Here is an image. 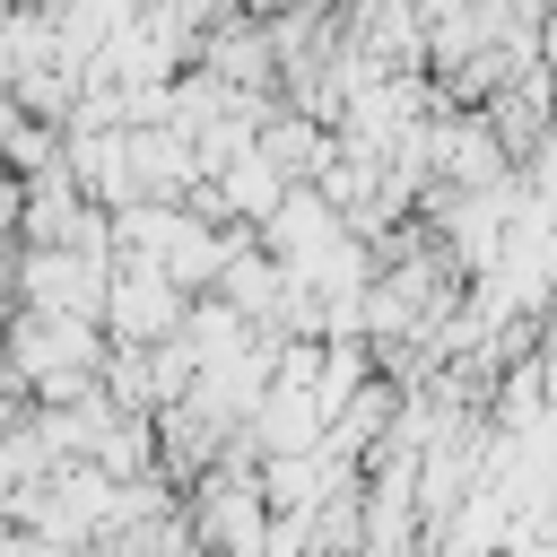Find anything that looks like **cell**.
<instances>
[{"mask_svg": "<svg viewBox=\"0 0 557 557\" xmlns=\"http://www.w3.org/2000/svg\"><path fill=\"white\" fill-rule=\"evenodd\" d=\"M9 9H70V0H9Z\"/></svg>", "mask_w": 557, "mask_h": 557, "instance_id": "cell-6", "label": "cell"}, {"mask_svg": "<svg viewBox=\"0 0 557 557\" xmlns=\"http://www.w3.org/2000/svg\"><path fill=\"white\" fill-rule=\"evenodd\" d=\"M183 322H191V287H183L165 261L122 252V261H113V296H104V331H113V339H174Z\"/></svg>", "mask_w": 557, "mask_h": 557, "instance_id": "cell-3", "label": "cell"}, {"mask_svg": "<svg viewBox=\"0 0 557 557\" xmlns=\"http://www.w3.org/2000/svg\"><path fill=\"white\" fill-rule=\"evenodd\" d=\"M522 191H531L540 209H557V122L531 139V157H522Z\"/></svg>", "mask_w": 557, "mask_h": 557, "instance_id": "cell-5", "label": "cell"}, {"mask_svg": "<svg viewBox=\"0 0 557 557\" xmlns=\"http://www.w3.org/2000/svg\"><path fill=\"white\" fill-rule=\"evenodd\" d=\"M104 357H113V331L87 322V313H52V305H17V331H9V374H26L44 400H78L104 383Z\"/></svg>", "mask_w": 557, "mask_h": 557, "instance_id": "cell-1", "label": "cell"}, {"mask_svg": "<svg viewBox=\"0 0 557 557\" xmlns=\"http://www.w3.org/2000/svg\"><path fill=\"white\" fill-rule=\"evenodd\" d=\"M113 261H122V252H96V244H26V235H17V305H52V313L104 322Z\"/></svg>", "mask_w": 557, "mask_h": 557, "instance_id": "cell-2", "label": "cell"}, {"mask_svg": "<svg viewBox=\"0 0 557 557\" xmlns=\"http://www.w3.org/2000/svg\"><path fill=\"white\" fill-rule=\"evenodd\" d=\"M209 183H218V200H226V218H244V226H261V218H270V209H278V200L296 191V174H287V165H278V157L261 148V139H252V148H244L235 165H218Z\"/></svg>", "mask_w": 557, "mask_h": 557, "instance_id": "cell-4", "label": "cell"}]
</instances>
